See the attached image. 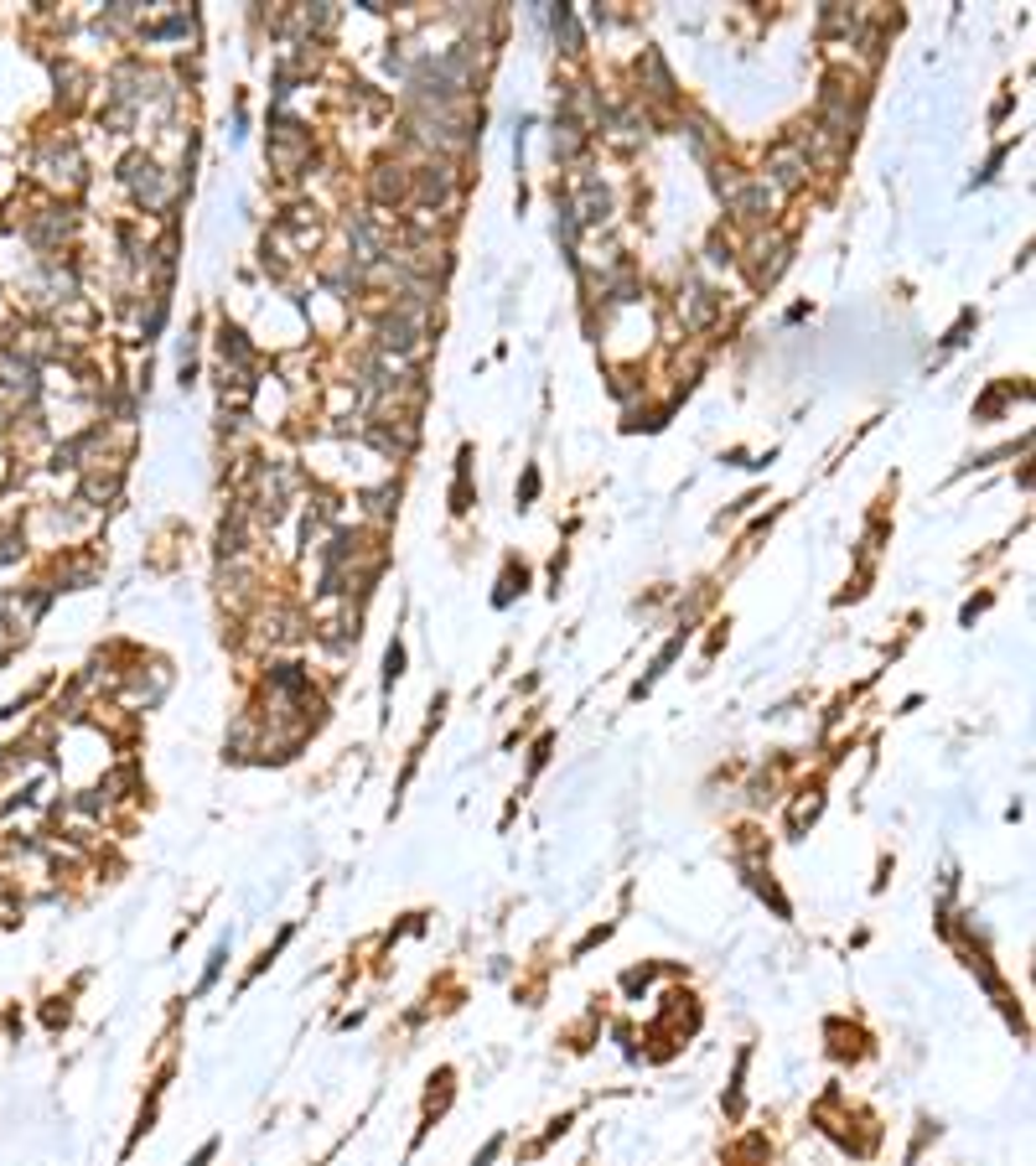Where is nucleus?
Segmentation results:
<instances>
[{"instance_id":"nucleus-1","label":"nucleus","mask_w":1036,"mask_h":1166,"mask_svg":"<svg viewBox=\"0 0 1036 1166\" xmlns=\"http://www.w3.org/2000/svg\"><path fill=\"white\" fill-rule=\"evenodd\" d=\"M379 342H384L389 353H415V348H420V327L410 322V311H394V316L379 322Z\"/></svg>"},{"instance_id":"nucleus-2","label":"nucleus","mask_w":1036,"mask_h":1166,"mask_svg":"<svg viewBox=\"0 0 1036 1166\" xmlns=\"http://www.w3.org/2000/svg\"><path fill=\"white\" fill-rule=\"evenodd\" d=\"M125 182L141 192V203H161V197H166V192H161V171H155L150 156H130V161H125Z\"/></svg>"},{"instance_id":"nucleus-3","label":"nucleus","mask_w":1036,"mask_h":1166,"mask_svg":"<svg viewBox=\"0 0 1036 1166\" xmlns=\"http://www.w3.org/2000/svg\"><path fill=\"white\" fill-rule=\"evenodd\" d=\"M451 182H456V176H451V166H445V161H431V166H420V171H415L420 203H445V197H451Z\"/></svg>"},{"instance_id":"nucleus-4","label":"nucleus","mask_w":1036,"mask_h":1166,"mask_svg":"<svg viewBox=\"0 0 1036 1166\" xmlns=\"http://www.w3.org/2000/svg\"><path fill=\"white\" fill-rule=\"evenodd\" d=\"M767 171H772V182H777V187H798V182H803V171H809V161H803L798 150H777V156L767 161Z\"/></svg>"},{"instance_id":"nucleus-5","label":"nucleus","mask_w":1036,"mask_h":1166,"mask_svg":"<svg viewBox=\"0 0 1036 1166\" xmlns=\"http://www.w3.org/2000/svg\"><path fill=\"white\" fill-rule=\"evenodd\" d=\"M767 203H772L767 182H751V187H731V208H737L741 218H762V213H767Z\"/></svg>"},{"instance_id":"nucleus-6","label":"nucleus","mask_w":1036,"mask_h":1166,"mask_svg":"<svg viewBox=\"0 0 1036 1166\" xmlns=\"http://www.w3.org/2000/svg\"><path fill=\"white\" fill-rule=\"evenodd\" d=\"M410 192V176L400 171V166H379V176H374V197L379 203H400Z\"/></svg>"},{"instance_id":"nucleus-7","label":"nucleus","mask_w":1036,"mask_h":1166,"mask_svg":"<svg viewBox=\"0 0 1036 1166\" xmlns=\"http://www.w3.org/2000/svg\"><path fill=\"white\" fill-rule=\"evenodd\" d=\"M606 208H611V197H606V192H596V182H586V218H592V223H601V218H606Z\"/></svg>"}]
</instances>
